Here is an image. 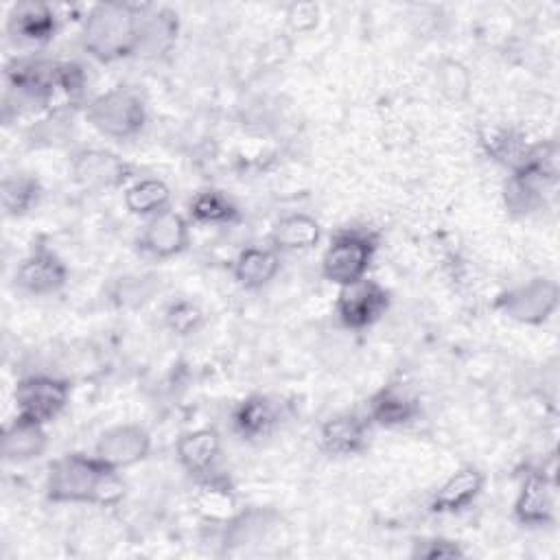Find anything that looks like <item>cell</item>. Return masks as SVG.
<instances>
[{"instance_id": "obj_1", "label": "cell", "mask_w": 560, "mask_h": 560, "mask_svg": "<svg viewBox=\"0 0 560 560\" xmlns=\"http://www.w3.org/2000/svg\"><path fill=\"white\" fill-rule=\"evenodd\" d=\"M51 499L55 501H114L121 497L123 486L114 480L108 464L70 455L51 469Z\"/></svg>"}, {"instance_id": "obj_2", "label": "cell", "mask_w": 560, "mask_h": 560, "mask_svg": "<svg viewBox=\"0 0 560 560\" xmlns=\"http://www.w3.org/2000/svg\"><path fill=\"white\" fill-rule=\"evenodd\" d=\"M136 42H140V29L130 7L99 5L90 14L84 31V44L101 60L127 55Z\"/></svg>"}, {"instance_id": "obj_3", "label": "cell", "mask_w": 560, "mask_h": 560, "mask_svg": "<svg viewBox=\"0 0 560 560\" xmlns=\"http://www.w3.org/2000/svg\"><path fill=\"white\" fill-rule=\"evenodd\" d=\"M90 119L110 136H130L143 125V105L130 92L116 90L92 103Z\"/></svg>"}, {"instance_id": "obj_4", "label": "cell", "mask_w": 560, "mask_h": 560, "mask_svg": "<svg viewBox=\"0 0 560 560\" xmlns=\"http://www.w3.org/2000/svg\"><path fill=\"white\" fill-rule=\"evenodd\" d=\"M66 385L53 379H29L18 385L16 401L20 407V418L31 420V423H44L51 420L66 403Z\"/></svg>"}, {"instance_id": "obj_5", "label": "cell", "mask_w": 560, "mask_h": 560, "mask_svg": "<svg viewBox=\"0 0 560 560\" xmlns=\"http://www.w3.org/2000/svg\"><path fill=\"white\" fill-rule=\"evenodd\" d=\"M370 243L359 237H342L324 256V274L340 285H353L364 276L370 261Z\"/></svg>"}, {"instance_id": "obj_6", "label": "cell", "mask_w": 560, "mask_h": 560, "mask_svg": "<svg viewBox=\"0 0 560 560\" xmlns=\"http://www.w3.org/2000/svg\"><path fill=\"white\" fill-rule=\"evenodd\" d=\"M385 307H388L385 291L372 283H361V280L346 285L340 296V315L344 324L353 326V329L375 322Z\"/></svg>"}, {"instance_id": "obj_7", "label": "cell", "mask_w": 560, "mask_h": 560, "mask_svg": "<svg viewBox=\"0 0 560 560\" xmlns=\"http://www.w3.org/2000/svg\"><path fill=\"white\" fill-rule=\"evenodd\" d=\"M149 440L145 431L136 427H119L105 434L99 442V458L108 466L132 464L147 453Z\"/></svg>"}, {"instance_id": "obj_8", "label": "cell", "mask_w": 560, "mask_h": 560, "mask_svg": "<svg viewBox=\"0 0 560 560\" xmlns=\"http://www.w3.org/2000/svg\"><path fill=\"white\" fill-rule=\"evenodd\" d=\"M66 278V272L62 263L51 254H38L29 259L25 265L18 270V285L25 287L33 294H49V291L57 289Z\"/></svg>"}, {"instance_id": "obj_9", "label": "cell", "mask_w": 560, "mask_h": 560, "mask_svg": "<svg viewBox=\"0 0 560 560\" xmlns=\"http://www.w3.org/2000/svg\"><path fill=\"white\" fill-rule=\"evenodd\" d=\"M556 305V289L547 283H532L515 291L506 302V309L519 320L536 322L545 318Z\"/></svg>"}, {"instance_id": "obj_10", "label": "cell", "mask_w": 560, "mask_h": 560, "mask_svg": "<svg viewBox=\"0 0 560 560\" xmlns=\"http://www.w3.org/2000/svg\"><path fill=\"white\" fill-rule=\"evenodd\" d=\"M143 243L147 250H151L158 256H169L182 250V245L186 243V228L182 217L173 213L158 215L147 226Z\"/></svg>"}, {"instance_id": "obj_11", "label": "cell", "mask_w": 560, "mask_h": 560, "mask_svg": "<svg viewBox=\"0 0 560 560\" xmlns=\"http://www.w3.org/2000/svg\"><path fill=\"white\" fill-rule=\"evenodd\" d=\"M44 449V434L38 423L20 418L5 434V455L11 460H27Z\"/></svg>"}, {"instance_id": "obj_12", "label": "cell", "mask_w": 560, "mask_h": 560, "mask_svg": "<svg viewBox=\"0 0 560 560\" xmlns=\"http://www.w3.org/2000/svg\"><path fill=\"white\" fill-rule=\"evenodd\" d=\"M217 449L219 442L213 431H197V434L184 436L178 445L184 466L193 473L206 471L217 455Z\"/></svg>"}, {"instance_id": "obj_13", "label": "cell", "mask_w": 560, "mask_h": 560, "mask_svg": "<svg viewBox=\"0 0 560 560\" xmlns=\"http://www.w3.org/2000/svg\"><path fill=\"white\" fill-rule=\"evenodd\" d=\"M482 488V475L469 469L460 471L455 477L445 484L436 497V510H458L469 504L477 495V490Z\"/></svg>"}, {"instance_id": "obj_14", "label": "cell", "mask_w": 560, "mask_h": 560, "mask_svg": "<svg viewBox=\"0 0 560 560\" xmlns=\"http://www.w3.org/2000/svg\"><path fill=\"white\" fill-rule=\"evenodd\" d=\"M77 175H79V180H84L86 184L108 186V184L121 180L123 165L114 156L95 151V154H86L79 158Z\"/></svg>"}, {"instance_id": "obj_15", "label": "cell", "mask_w": 560, "mask_h": 560, "mask_svg": "<svg viewBox=\"0 0 560 560\" xmlns=\"http://www.w3.org/2000/svg\"><path fill=\"white\" fill-rule=\"evenodd\" d=\"M519 517L528 523H543L550 519L552 512V493L550 486L541 477H530L523 488L519 501Z\"/></svg>"}, {"instance_id": "obj_16", "label": "cell", "mask_w": 560, "mask_h": 560, "mask_svg": "<svg viewBox=\"0 0 560 560\" xmlns=\"http://www.w3.org/2000/svg\"><path fill=\"white\" fill-rule=\"evenodd\" d=\"M278 261L272 252L248 250L237 263V278L248 287H261L276 274Z\"/></svg>"}, {"instance_id": "obj_17", "label": "cell", "mask_w": 560, "mask_h": 560, "mask_svg": "<svg viewBox=\"0 0 560 560\" xmlns=\"http://www.w3.org/2000/svg\"><path fill=\"white\" fill-rule=\"evenodd\" d=\"M14 27L29 40H46L53 33V16L44 5H20L14 14Z\"/></svg>"}, {"instance_id": "obj_18", "label": "cell", "mask_w": 560, "mask_h": 560, "mask_svg": "<svg viewBox=\"0 0 560 560\" xmlns=\"http://www.w3.org/2000/svg\"><path fill=\"white\" fill-rule=\"evenodd\" d=\"M364 440V429L355 418H337L324 427V445L333 453H353Z\"/></svg>"}, {"instance_id": "obj_19", "label": "cell", "mask_w": 560, "mask_h": 560, "mask_svg": "<svg viewBox=\"0 0 560 560\" xmlns=\"http://www.w3.org/2000/svg\"><path fill=\"white\" fill-rule=\"evenodd\" d=\"M318 224L309 217H291L276 228L274 239L285 248H309L318 241Z\"/></svg>"}, {"instance_id": "obj_20", "label": "cell", "mask_w": 560, "mask_h": 560, "mask_svg": "<svg viewBox=\"0 0 560 560\" xmlns=\"http://www.w3.org/2000/svg\"><path fill=\"white\" fill-rule=\"evenodd\" d=\"M169 200L167 186L156 180H147L136 184L134 189L127 191L125 202L134 213H154V210L162 208Z\"/></svg>"}, {"instance_id": "obj_21", "label": "cell", "mask_w": 560, "mask_h": 560, "mask_svg": "<svg viewBox=\"0 0 560 560\" xmlns=\"http://www.w3.org/2000/svg\"><path fill=\"white\" fill-rule=\"evenodd\" d=\"M372 414L383 425H394V423H405L407 418H412L414 405L405 401L403 396L394 392H383L372 407Z\"/></svg>"}, {"instance_id": "obj_22", "label": "cell", "mask_w": 560, "mask_h": 560, "mask_svg": "<svg viewBox=\"0 0 560 560\" xmlns=\"http://www.w3.org/2000/svg\"><path fill=\"white\" fill-rule=\"evenodd\" d=\"M272 423V412L270 407L263 399H252L248 403H243L237 416V425L241 427L243 434H261Z\"/></svg>"}, {"instance_id": "obj_23", "label": "cell", "mask_w": 560, "mask_h": 560, "mask_svg": "<svg viewBox=\"0 0 560 560\" xmlns=\"http://www.w3.org/2000/svg\"><path fill=\"white\" fill-rule=\"evenodd\" d=\"M193 213L202 221H226L232 215V208L224 197H219L215 193H206L195 200Z\"/></svg>"}, {"instance_id": "obj_24", "label": "cell", "mask_w": 560, "mask_h": 560, "mask_svg": "<svg viewBox=\"0 0 560 560\" xmlns=\"http://www.w3.org/2000/svg\"><path fill=\"white\" fill-rule=\"evenodd\" d=\"M35 186L29 180H7L3 186V200L9 213H20L33 200Z\"/></svg>"}, {"instance_id": "obj_25", "label": "cell", "mask_w": 560, "mask_h": 560, "mask_svg": "<svg viewBox=\"0 0 560 560\" xmlns=\"http://www.w3.org/2000/svg\"><path fill=\"white\" fill-rule=\"evenodd\" d=\"M197 322H200V313H197L189 305H180V307H175L171 311V324H173L175 331L189 333L191 329H195Z\"/></svg>"}]
</instances>
